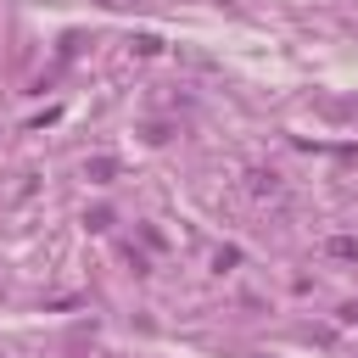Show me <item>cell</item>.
Segmentation results:
<instances>
[{
	"label": "cell",
	"mask_w": 358,
	"mask_h": 358,
	"mask_svg": "<svg viewBox=\"0 0 358 358\" xmlns=\"http://www.w3.org/2000/svg\"><path fill=\"white\" fill-rule=\"evenodd\" d=\"M112 173H117L112 157H95V162H90V179H112Z\"/></svg>",
	"instance_id": "6da1fadb"
},
{
	"label": "cell",
	"mask_w": 358,
	"mask_h": 358,
	"mask_svg": "<svg viewBox=\"0 0 358 358\" xmlns=\"http://www.w3.org/2000/svg\"><path fill=\"white\" fill-rule=\"evenodd\" d=\"M101 6H112V11H123V6H129V0H101Z\"/></svg>",
	"instance_id": "7a4b0ae2"
}]
</instances>
